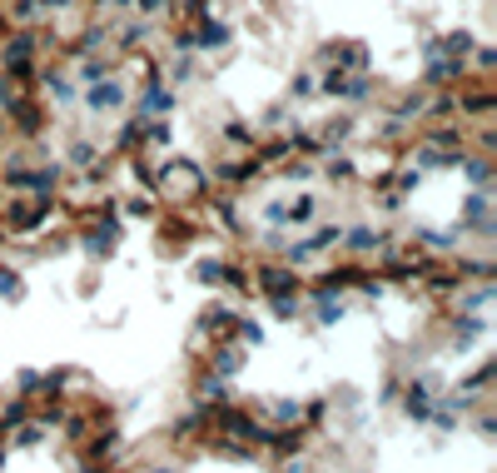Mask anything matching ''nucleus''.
<instances>
[{
	"mask_svg": "<svg viewBox=\"0 0 497 473\" xmlns=\"http://www.w3.org/2000/svg\"><path fill=\"white\" fill-rule=\"evenodd\" d=\"M20 294H25V279H20L15 270H0V299H10V304H15Z\"/></svg>",
	"mask_w": 497,
	"mask_h": 473,
	"instance_id": "1",
	"label": "nucleus"
},
{
	"mask_svg": "<svg viewBox=\"0 0 497 473\" xmlns=\"http://www.w3.org/2000/svg\"><path fill=\"white\" fill-rule=\"evenodd\" d=\"M145 473H179L174 463H155V468H145Z\"/></svg>",
	"mask_w": 497,
	"mask_h": 473,
	"instance_id": "2",
	"label": "nucleus"
}]
</instances>
